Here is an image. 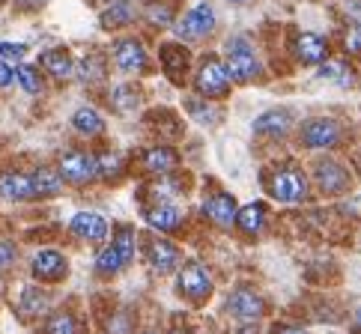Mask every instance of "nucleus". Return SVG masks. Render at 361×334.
Segmentation results:
<instances>
[{"instance_id": "obj_1", "label": "nucleus", "mask_w": 361, "mask_h": 334, "mask_svg": "<svg viewBox=\"0 0 361 334\" xmlns=\"http://www.w3.org/2000/svg\"><path fill=\"white\" fill-rule=\"evenodd\" d=\"M227 72L236 84H248L260 75V60H257L254 45L245 36H233L227 42Z\"/></svg>"}, {"instance_id": "obj_2", "label": "nucleus", "mask_w": 361, "mask_h": 334, "mask_svg": "<svg viewBox=\"0 0 361 334\" xmlns=\"http://www.w3.org/2000/svg\"><path fill=\"white\" fill-rule=\"evenodd\" d=\"M230 84H233V78L227 72V63H221L218 57H206L195 75L197 93L206 99H224L230 93Z\"/></svg>"}, {"instance_id": "obj_3", "label": "nucleus", "mask_w": 361, "mask_h": 334, "mask_svg": "<svg viewBox=\"0 0 361 334\" xmlns=\"http://www.w3.org/2000/svg\"><path fill=\"white\" fill-rule=\"evenodd\" d=\"M215 24H218V16H215V9L212 4H195L183 18L176 21V36L179 39H185V42H195V39H203V36H209L215 30Z\"/></svg>"}, {"instance_id": "obj_4", "label": "nucleus", "mask_w": 361, "mask_h": 334, "mask_svg": "<svg viewBox=\"0 0 361 334\" xmlns=\"http://www.w3.org/2000/svg\"><path fill=\"white\" fill-rule=\"evenodd\" d=\"M57 171L69 185H87V183H93V179H99V159L90 156V152L72 149V152H63L60 156Z\"/></svg>"}, {"instance_id": "obj_5", "label": "nucleus", "mask_w": 361, "mask_h": 334, "mask_svg": "<svg viewBox=\"0 0 361 334\" xmlns=\"http://www.w3.org/2000/svg\"><path fill=\"white\" fill-rule=\"evenodd\" d=\"M269 194L281 203H302L307 197V179L295 167H281L269 183Z\"/></svg>"}, {"instance_id": "obj_6", "label": "nucleus", "mask_w": 361, "mask_h": 334, "mask_svg": "<svg viewBox=\"0 0 361 334\" xmlns=\"http://www.w3.org/2000/svg\"><path fill=\"white\" fill-rule=\"evenodd\" d=\"M176 290L179 295H185L191 302H206L212 295V275L200 263H185L176 278Z\"/></svg>"}, {"instance_id": "obj_7", "label": "nucleus", "mask_w": 361, "mask_h": 334, "mask_svg": "<svg viewBox=\"0 0 361 334\" xmlns=\"http://www.w3.org/2000/svg\"><path fill=\"white\" fill-rule=\"evenodd\" d=\"M302 144L307 149H331L341 144V125L331 117H314L302 125Z\"/></svg>"}, {"instance_id": "obj_8", "label": "nucleus", "mask_w": 361, "mask_h": 334, "mask_svg": "<svg viewBox=\"0 0 361 334\" xmlns=\"http://www.w3.org/2000/svg\"><path fill=\"white\" fill-rule=\"evenodd\" d=\"M227 314H233L239 323H257L263 314H266V302L257 295L254 290H236V292H230V299H227Z\"/></svg>"}, {"instance_id": "obj_9", "label": "nucleus", "mask_w": 361, "mask_h": 334, "mask_svg": "<svg viewBox=\"0 0 361 334\" xmlns=\"http://www.w3.org/2000/svg\"><path fill=\"white\" fill-rule=\"evenodd\" d=\"M114 60H117V66L128 75H140L147 69V51L135 36H126V39L114 42Z\"/></svg>"}, {"instance_id": "obj_10", "label": "nucleus", "mask_w": 361, "mask_h": 334, "mask_svg": "<svg viewBox=\"0 0 361 334\" xmlns=\"http://www.w3.org/2000/svg\"><path fill=\"white\" fill-rule=\"evenodd\" d=\"M30 272L36 280H45V284H54L66 275V256L54 248H45V251H36L33 260H30Z\"/></svg>"}, {"instance_id": "obj_11", "label": "nucleus", "mask_w": 361, "mask_h": 334, "mask_svg": "<svg viewBox=\"0 0 361 334\" xmlns=\"http://www.w3.org/2000/svg\"><path fill=\"white\" fill-rule=\"evenodd\" d=\"M203 215L209 218L215 227H224V230H227L230 224H236L239 206H236L233 194H227V191H218V194H212V197L203 200Z\"/></svg>"}, {"instance_id": "obj_12", "label": "nucleus", "mask_w": 361, "mask_h": 334, "mask_svg": "<svg viewBox=\"0 0 361 334\" xmlns=\"http://www.w3.org/2000/svg\"><path fill=\"white\" fill-rule=\"evenodd\" d=\"M179 260H183V251H179L173 242L152 239L149 245H147V263L152 266V272H159V275L173 272V268L179 266Z\"/></svg>"}, {"instance_id": "obj_13", "label": "nucleus", "mask_w": 361, "mask_h": 334, "mask_svg": "<svg viewBox=\"0 0 361 334\" xmlns=\"http://www.w3.org/2000/svg\"><path fill=\"white\" fill-rule=\"evenodd\" d=\"M314 179H317L322 194H341V191L350 188V173H346L338 161H317Z\"/></svg>"}, {"instance_id": "obj_14", "label": "nucleus", "mask_w": 361, "mask_h": 334, "mask_svg": "<svg viewBox=\"0 0 361 334\" xmlns=\"http://www.w3.org/2000/svg\"><path fill=\"white\" fill-rule=\"evenodd\" d=\"M69 230L84 242H105L108 239V221L99 212H78L69 221Z\"/></svg>"}, {"instance_id": "obj_15", "label": "nucleus", "mask_w": 361, "mask_h": 334, "mask_svg": "<svg viewBox=\"0 0 361 334\" xmlns=\"http://www.w3.org/2000/svg\"><path fill=\"white\" fill-rule=\"evenodd\" d=\"M147 224L156 227L159 233H173V230L183 224V209L176 206V203H156V206H149L144 212Z\"/></svg>"}, {"instance_id": "obj_16", "label": "nucleus", "mask_w": 361, "mask_h": 334, "mask_svg": "<svg viewBox=\"0 0 361 334\" xmlns=\"http://www.w3.org/2000/svg\"><path fill=\"white\" fill-rule=\"evenodd\" d=\"M0 197L4 200H33L36 197V191H33V183H30V176H24V173H16V171H9V173H0Z\"/></svg>"}, {"instance_id": "obj_17", "label": "nucleus", "mask_w": 361, "mask_h": 334, "mask_svg": "<svg viewBox=\"0 0 361 334\" xmlns=\"http://www.w3.org/2000/svg\"><path fill=\"white\" fill-rule=\"evenodd\" d=\"M293 128V113L290 111H266L254 120V132L266 137H283Z\"/></svg>"}, {"instance_id": "obj_18", "label": "nucleus", "mask_w": 361, "mask_h": 334, "mask_svg": "<svg viewBox=\"0 0 361 334\" xmlns=\"http://www.w3.org/2000/svg\"><path fill=\"white\" fill-rule=\"evenodd\" d=\"M295 57L307 66H319V63H326L329 57V45L319 39L317 33H302L299 39H295Z\"/></svg>"}, {"instance_id": "obj_19", "label": "nucleus", "mask_w": 361, "mask_h": 334, "mask_svg": "<svg viewBox=\"0 0 361 334\" xmlns=\"http://www.w3.org/2000/svg\"><path fill=\"white\" fill-rule=\"evenodd\" d=\"M30 183H33L36 197H57L66 179H63L60 171H54V167H39V171L30 173Z\"/></svg>"}, {"instance_id": "obj_20", "label": "nucleus", "mask_w": 361, "mask_h": 334, "mask_svg": "<svg viewBox=\"0 0 361 334\" xmlns=\"http://www.w3.org/2000/svg\"><path fill=\"white\" fill-rule=\"evenodd\" d=\"M72 128L78 135H84V137H96V135L105 132V117H102L96 108L84 105V108H78L72 113Z\"/></svg>"}, {"instance_id": "obj_21", "label": "nucleus", "mask_w": 361, "mask_h": 334, "mask_svg": "<svg viewBox=\"0 0 361 334\" xmlns=\"http://www.w3.org/2000/svg\"><path fill=\"white\" fill-rule=\"evenodd\" d=\"M39 66L48 75H54V78H69V75L75 72V63L66 54V48H51V51H45V54L39 57Z\"/></svg>"}, {"instance_id": "obj_22", "label": "nucleus", "mask_w": 361, "mask_h": 334, "mask_svg": "<svg viewBox=\"0 0 361 334\" xmlns=\"http://www.w3.org/2000/svg\"><path fill=\"white\" fill-rule=\"evenodd\" d=\"M176 161H179V156H176L171 147H152V149L144 152V167H147L149 173H159V176L171 173L173 167H176Z\"/></svg>"}, {"instance_id": "obj_23", "label": "nucleus", "mask_w": 361, "mask_h": 334, "mask_svg": "<svg viewBox=\"0 0 361 334\" xmlns=\"http://www.w3.org/2000/svg\"><path fill=\"white\" fill-rule=\"evenodd\" d=\"M236 227L242 230V233L257 236L266 227V206L263 203H248V206H242L239 218H236Z\"/></svg>"}, {"instance_id": "obj_24", "label": "nucleus", "mask_w": 361, "mask_h": 334, "mask_svg": "<svg viewBox=\"0 0 361 334\" xmlns=\"http://www.w3.org/2000/svg\"><path fill=\"white\" fill-rule=\"evenodd\" d=\"M135 0H117V4H111L108 12H102V27H126V24L135 21Z\"/></svg>"}, {"instance_id": "obj_25", "label": "nucleus", "mask_w": 361, "mask_h": 334, "mask_svg": "<svg viewBox=\"0 0 361 334\" xmlns=\"http://www.w3.org/2000/svg\"><path fill=\"white\" fill-rule=\"evenodd\" d=\"M319 78L338 84V87H353V84H355V72L346 66L343 60H326V63L319 66Z\"/></svg>"}, {"instance_id": "obj_26", "label": "nucleus", "mask_w": 361, "mask_h": 334, "mask_svg": "<svg viewBox=\"0 0 361 334\" xmlns=\"http://www.w3.org/2000/svg\"><path fill=\"white\" fill-rule=\"evenodd\" d=\"M123 268H126V260L114 245H105L96 254V272L99 275H117V272H123Z\"/></svg>"}, {"instance_id": "obj_27", "label": "nucleus", "mask_w": 361, "mask_h": 334, "mask_svg": "<svg viewBox=\"0 0 361 334\" xmlns=\"http://www.w3.org/2000/svg\"><path fill=\"white\" fill-rule=\"evenodd\" d=\"M161 63H164V72L171 75V78H179V72L185 69L188 63V54L183 45H164L161 48Z\"/></svg>"}, {"instance_id": "obj_28", "label": "nucleus", "mask_w": 361, "mask_h": 334, "mask_svg": "<svg viewBox=\"0 0 361 334\" xmlns=\"http://www.w3.org/2000/svg\"><path fill=\"white\" fill-rule=\"evenodd\" d=\"M18 304H21V314L24 316H39L45 307H48V295L39 292V287H24Z\"/></svg>"}, {"instance_id": "obj_29", "label": "nucleus", "mask_w": 361, "mask_h": 334, "mask_svg": "<svg viewBox=\"0 0 361 334\" xmlns=\"http://www.w3.org/2000/svg\"><path fill=\"white\" fill-rule=\"evenodd\" d=\"M111 99H114V108H117L120 113H128V111H135V108L140 105V93H137V89H135L132 84H120V87H114Z\"/></svg>"}, {"instance_id": "obj_30", "label": "nucleus", "mask_w": 361, "mask_h": 334, "mask_svg": "<svg viewBox=\"0 0 361 334\" xmlns=\"http://www.w3.org/2000/svg\"><path fill=\"white\" fill-rule=\"evenodd\" d=\"M111 245L123 254V260H126V266H128V263L135 260V245H137V242H135V230L128 227V224H120V227H117V233H114V242H111Z\"/></svg>"}, {"instance_id": "obj_31", "label": "nucleus", "mask_w": 361, "mask_h": 334, "mask_svg": "<svg viewBox=\"0 0 361 334\" xmlns=\"http://www.w3.org/2000/svg\"><path fill=\"white\" fill-rule=\"evenodd\" d=\"M45 334H78V323H75V316L69 311H57L48 316Z\"/></svg>"}, {"instance_id": "obj_32", "label": "nucleus", "mask_w": 361, "mask_h": 334, "mask_svg": "<svg viewBox=\"0 0 361 334\" xmlns=\"http://www.w3.org/2000/svg\"><path fill=\"white\" fill-rule=\"evenodd\" d=\"M16 78L24 87V93H30V96L42 93V78H39V69H36V66H18L16 69Z\"/></svg>"}, {"instance_id": "obj_33", "label": "nucleus", "mask_w": 361, "mask_h": 334, "mask_svg": "<svg viewBox=\"0 0 361 334\" xmlns=\"http://www.w3.org/2000/svg\"><path fill=\"white\" fill-rule=\"evenodd\" d=\"M123 171V156L120 152H105L99 156V179H114Z\"/></svg>"}, {"instance_id": "obj_34", "label": "nucleus", "mask_w": 361, "mask_h": 334, "mask_svg": "<svg viewBox=\"0 0 361 334\" xmlns=\"http://www.w3.org/2000/svg\"><path fill=\"white\" fill-rule=\"evenodd\" d=\"M102 75H105V66H102V60H99V57H87L81 66H78V78H81V81H90V84H93V81L102 78Z\"/></svg>"}, {"instance_id": "obj_35", "label": "nucleus", "mask_w": 361, "mask_h": 334, "mask_svg": "<svg viewBox=\"0 0 361 334\" xmlns=\"http://www.w3.org/2000/svg\"><path fill=\"white\" fill-rule=\"evenodd\" d=\"M24 54H27V45L24 42H0V60L4 63H18L24 60Z\"/></svg>"}, {"instance_id": "obj_36", "label": "nucleus", "mask_w": 361, "mask_h": 334, "mask_svg": "<svg viewBox=\"0 0 361 334\" xmlns=\"http://www.w3.org/2000/svg\"><path fill=\"white\" fill-rule=\"evenodd\" d=\"M343 48L346 54H361V21H355L343 36Z\"/></svg>"}, {"instance_id": "obj_37", "label": "nucleus", "mask_w": 361, "mask_h": 334, "mask_svg": "<svg viewBox=\"0 0 361 334\" xmlns=\"http://www.w3.org/2000/svg\"><path fill=\"white\" fill-rule=\"evenodd\" d=\"M188 111H191V117H195L197 123H203V125H206V123L212 125V123L218 120V111H215V108H209V105L203 108V105H197V101H191V105H188Z\"/></svg>"}, {"instance_id": "obj_38", "label": "nucleus", "mask_w": 361, "mask_h": 334, "mask_svg": "<svg viewBox=\"0 0 361 334\" xmlns=\"http://www.w3.org/2000/svg\"><path fill=\"white\" fill-rule=\"evenodd\" d=\"M171 18H173V12L167 9V6H159V4H149V9H147V21L149 24H171Z\"/></svg>"}, {"instance_id": "obj_39", "label": "nucleus", "mask_w": 361, "mask_h": 334, "mask_svg": "<svg viewBox=\"0 0 361 334\" xmlns=\"http://www.w3.org/2000/svg\"><path fill=\"white\" fill-rule=\"evenodd\" d=\"M16 256H18V248L12 245V242H0V272L16 266Z\"/></svg>"}, {"instance_id": "obj_40", "label": "nucleus", "mask_w": 361, "mask_h": 334, "mask_svg": "<svg viewBox=\"0 0 361 334\" xmlns=\"http://www.w3.org/2000/svg\"><path fill=\"white\" fill-rule=\"evenodd\" d=\"M12 81H16V69H12L9 63H4V60H0V89H4V87H9Z\"/></svg>"}, {"instance_id": "obj_41", "label": "nucleus", "mask_w": 361, "mask_h": 334, "mask_svg": "<svg viewBox=\"0 0 361 334\" xmlns=\"http://www.w3.org/2000/svg\"><path fill=\"white\" fill-rule=\"evenodd\" d=\"M48 0H16V6L18 9H39V6H45Z\"/></svg>"}, {"instance_id": "obj_42", "label": "nucleus", "mask_w": 361, "mask_h": 334, "mask_svg": "<svg viewBox=\"0 0 361 334\" xmlns=\"http://www.w3.org/2000/svg\"><path fill=\"white\" fill-rule=\"evenodd\" d=\"M275 334H311V331L295 328V326H281V328H275Z\"/></svg>"}, {"instance_id": "obj_43", "label": "nucleus", "mask_w": 361, "mask_h": 334, "mask_svg": "<svg viewBox=\"0 0 361 334\" xmlns=\"http://www.w3.org/2000/svg\"><path fill=\"white\" fill-rule=\"evenodd\" d=\"M355 331H358V334H361V304H358V307H355Z\"/></svg>"}, {"instance_id": "obj_44", "label": "nucleus", "mask_w": 361, "mask_h": 334, "mask_svg": "<svg viewBox=\"0 0 361 334\" xmlns=\"http://www.w3.org/2000/svg\"><path fill=\"white\" fill-rule=\"evenodd\" d=\"M230 4H233V6H242V4H248V0H230Z\"/></svg>"}, {"instance_id": "obj_45", "label": "nucleus", "mask_w": 361, "mask_h": 334, "mask_svg": "<svg viewBox=\"0 0 361 334\" xmlns=\"http://www.w3.org/2000/svg\"><path fill=\"white\" fill-rule=\"evenodd\" d=\"M144 334H156V331H144Z\"/></svg>"}, {"instance_id": "obj_46", "label": "nucleus", "mask_w": 361, "mask_h": 334, "mask_svg": "<svg viewBox=\"0 0 361 334\" xmlns=\"http://www.w3.org/2000/svg\"><path fill=\"white\" fill-rule=\"evenodd\" d=\"M0 4H4V0H0Z\"/></svg>"}]
</instances>
